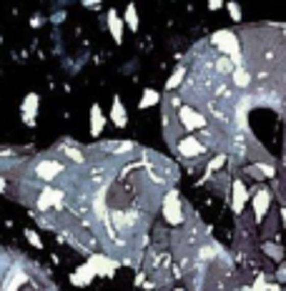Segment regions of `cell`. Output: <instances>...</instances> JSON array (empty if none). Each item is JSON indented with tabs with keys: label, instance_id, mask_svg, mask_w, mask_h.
I'll use <instances>...</instances> for the list:
<instances>
[{
	"label": "cell",
	"instance_id": "obj_13",
	"mask_svg": "<svg viewBox=\"0 0 286 291\" xmlns=\"http://www.w3.org/2000/svg\"><path fill=\"white\" fill-rule=\"evenodd\" d=\"M123 20H126V26H128L131 30H138V10H136V3H131V5L126 8Z\"/></svg>",
	"mask_w": 286,
	"mask_h": 291
},
{
	"label": "cell",
	"instance_id": "obj_22",
	"mask_svg": "<svg viewBox=\"0 0 286 291\" xmlns=\"http://www.w3.org/2000/svg\"><path fill=\"white\" fill-rule=\"evenodd\" d=\"M269 291H284V289H281L279 284H269Z\"/></svg>",
	"mask_w": 286,
	"mask_h": 291
},
{
	"label": "cell",
	"instance_id": "obj_24",
	"mask_svg": "<svg viewBox=\"0 0 286 291\" xmlns=\"http://www.w3.org/2000/svg\"><path fill=\"white\" fill-rule=\"evenodd\" d=\"M173 291H183V289H173Z\"/></svg>",
	"mask_w": 286,
	"mask_h": 291
},
{
	"label": "cell",
	"instance_id": "obj_16",
	"mask_svg": "<svg viewBox=\"0 0 286 291\" xmlns=\"http://www.w3.org/2000/svg\"><path fill=\"white\" fill-rule=\"evenodd\" d=\"M26 238H28L30 244H33V246H38V249H43V241H40V236H38V233L33 231V229H26Z\"/></svg>",
	"mask_w": 286,
	"mask_h": 291
},
{
	"label": "cell",
	"instance_id": "obj_5",
	"mask_svg": "<svg viewBox=\"0 0 286 291\" xmlns=\"http://www.w3.org/2000/svg\"><path fill=\"white\" fill-rule=\"evenodd\" d=\"M38 103H40L38 93H28V95H26V101H23V108H20V113H23V120H26L28 126H33V123H35Z\"/></svg>",
	"mask_w": 286,
	"mask_h": 291
},
{
	"label": "cell",
	"instance_id": "obj_21",
	"mask_svg": "<svg viewBox=\"0 0 286 291\" xmlns=\"http://www.w3.org/2000/svg\"><path fill=\"white\" fill-rule=\"evenodd\" d=\"M83 5L93 10V8H98V5H101V0H83Z\"/></svg>",
	"mask_w": 286,
	"mask_h": 291
},
{
	"label": "cell",
	"instance_id": "obj_17",
	"mask_svg": "<svg viewBox=\"0 0 286 291\" xmlns=\"http://www.w3.org/2000/svg\"><path fill=\"white\" fill-rule=\"evenodd\" d=\"M274 231H276V216H271V219L266 221V229H264V236H266V238H271V236H274Z\"/></svg>",
	"mask_w": 286,
	"mask_h": 291
},
{
	"label": "cell",
	"instance_id": "obj_18",
	"mask_svg": "<svg viewBox=\"0 0 286 291\" xmlns=\"http://www.w3.org/2000/svg\"><path fill=\"white\" fill-rule=\"evenodd\" d=\"M276 279H279V281H284V284H286V263H281V266L276 269Z\"/></svg>",
	"mask_w": 286,
	"mask_h": 291
},
{
	"label": "cell",
	"instance_id": "obj_6",
	"mask_svg": "<svg viewBox=\"0 0 286 291\" xmlns=\"http://www.w3.org/2000/svg\"><path fill=\"white\" fill-rule=\"evenodd\" d=\"M93 276H96L93 266H90V263H83V266H78V269L70 274V281H73L76 286H88V284L93 281Z\"/></svg>",
	"mask_w": 286,
	"mask_h": 291
},
{
	"label": "cell",
	"instance_id": "obj_1",
	"mask_svg": "<svg viewBox=\"0 0 286 291\" xmlns=\"http://www.w3.org/2000/svg\"><path fill=\"white\" fill-rule=\"evenodd\" d=\"M163 221L169 224V226H183V221H186V201H181V196H178V191L171 188L166 196H163Z\"/></svg>",
	"mask_w": 286,
	"mask_h": 291
},
{
	"label": "cell",
	"instance_id": "obj_9",
	"mask_svg": "<svg viewBox=\"0 0 286 291\" xmlns=\"http://www.w3.org/2000/svg\"><path fill=\"white\" fill-rule=\"evenodd\" d=\"M108 30H111V35H113L115 43L121 45V43H123V20L118 18L115 10H108Z\"/></svg>",
	"mask_w": 286,
	"mask_h": 291
},
{
	"label": "cell",
	"instance_id": "obj_19",
	"mask_svg": "<svg viewBox=\"0 0 286 291\" xmlns=\"http://www.w3.org/2000/svg\"><path fill=\"white\" fill-rule=\"evenodd\" d=\"M208 8L211 10H221L224 8V0H208Z\"/></svg>",
	"mask_w": 286,
	"mask_h": 291
},
{
	"label": "cell",
	"instance_id": "obj_14",
	"mask_svg": "<svg viewBox=\"0 0 286 291\" xmlns=\"http://www.w3.org/2000/svg\"><path fill=\"white\" fill-rule=\"evenodd\" d=\"M226 8H229V15H231V20L233 23H241V8H239V3H226Z\"/></svg>",
	"mask_w": 286,
	"mask_h": 291
},
{
	"label": "cell",
	"instance_id": "obj_15",
	"mask_svg": "<svg viewBox=\"0 0 286 291\" xmlns=\"http://www.w3.org/2000/svg\"><path fill=\"white\" fill-rule=\"evenodd\" d=\"M254 291H269V279H266V274H256V281H254Z\"/></svg>",
	"mask_w": 286,
	"mask_h": 291
},
{
	"label": "cell",
	"instance_id": "obj_3",
	"mask_svg": "<svg viewBox=\"0 0 286 291\" xmlns=\"http://www.w3.org/2000/svg\"><path fill=\"white\" fill-rule=\"evenodd\" d=\"M269 206H271V191L266 186H261L254 191V219L256 224H264V216L269 213Z\"/></svg>",
	"mask_w": 286,
	"mask_h": 291
},
{
	"label": "cell",
	"instance_id": "obj_12",
	"mask_svg": "<svg viewBox=\"0 0 286 291\" xmlns=\"http://www.w3.org/2000/svg\"><path fill=\"white\" fill-rule=\"evenodd\" d=\"M161 103V95H158V90H153V88H146L141 95V108H151V106H158Z\"/></svg>",
	"mask_w": 286,
	"mask_h": 291
},
{
	"label": "cell",
	"instance_id": "obj_20",
	"mask_svg": "<svg viewBox=\"0 0 286 291\" xmlns=\"http://www.w3.org/2000/svg\"><path fill=\"white\" fill-rule=\"evenodd\" d=\"M0 193H8V178L0 176Z\"/></svg>",
	"mask_w": 286,
	"mask_h": 291
},
{
	"label": "cell",
	"instance_id": "obj_7",
	"mask_svg": "<svg viewBox=\"0 0 286 291\" xmlns=\"http://www.w3.org/2000/svg\"><path fill=\"white\" fill-rule=\"evenodd\" d=\"M103 126H106V116H103L101 106L93 103V106H90V133H93V136H101V133H103Z\"/></svg>",
	"mask_w": 286,
	"mask_h": 291
},
{
	"label": "cell",
	"instance_id": "obj_4",
	"mask_svg": "<svg viewBox=\"0 0 286 291\" xmlns=\"http://www.w3.org/2000/svg\"><path fill=\"white\" fill-rule=\"evenodd\" d=\"M246 199H249V191H246L244 181H233V183H231V204H233V213H236V216L244 213Z\"/></svg>",
	"mask_w": 286,
	"mask_h": 291
},
{
	"label": "cell",
	"instance_id": "obj_11",
	"mask_svg": "<svg viewBox=\"0 0 286 291\" xmlns=\"http://www.w3.org/2000/svg\"><path fill=\"white\" fill-rule=\"evenodd\" d=\"M261 249H264V254L271 256L274 261H281V259H284V246H279V244H274V241H264Z\"/></svg>",
	"mask_w": 286,
	"mask_h": 291
},
{
	"label": "cell",
	"instance_id": "obj_8",
	"mask_svg": "<svg viewBox=\"0 0 286 291\" xmlns=\"http://www.w3.org/2000/svg\"><path fill=\"white\" fill-rule=\"evenodd\" d=\"M111 120H113V126H118V128H126V126H128V113H126V108H123V103H121V98H118V95L113 98Z\"/></svg>",
	"mask_w": 286,
	"mask_h": 291
},
{
	"label": "cell",
	"instance_id": "obj_2",
	"mask_svg": "<svg viewBox=\"0 0 286 291\" xmlns=\"http://www.w3.org/2000/svg\"><path fill=\"white\" fill-rule=\"evenodd\" d=\"M88 263L93 266V271H96L98 276H113L115 269L121 266V263L115 261V259H111L108 254H90V256H88Z\"/></svg>",
	"mask_w": 286,
	"mask_h": 291
},
{
	"label": "cell",
	"instance_id": "obj_10",
	"mask_svg": "<svg viewBox=\"0 0 286 291\" xmlns=\"http://www.w3.org/2000/svg\"><path fill=\"white\" fill-rule=\"evenodd\" d=\"M186 73H188V65H186V63L176 65V70L171 73V78H169V83H166L169 93H173V90H178V88H181V83L186 81Z\"/></svg>",
	"mask_w": 286,
	"mask_h": 291
},
{
	"label": "cell",
	"instance_id": "obj_23",
	"mask_svg": "<svg viewBox=\"0 0 286 291\" xmlns=\"http://www.w3.org/2000/svg\"><path fill=\"white\" fill-rule=\"evenodd\" d=\"M279 216L284 219V226H286V206H281V211H279Z\"/></svg>",
	"mask_w": 286,
	"mask_h": 291
}]
</instances>
